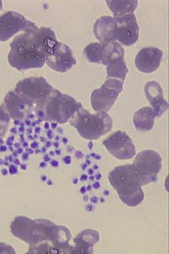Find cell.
I'll return each mask as SVG.
<instances>
[{"label":"cell","instance_id":"obj_9","mask_svg":"<svg viewBox=\"0 0 169 254\" xmlns=\"http://www.w3.org/2000/svg\"><path fill=\"white\" fill-rule=\"evenodd\" d=\"M103 145L117 159L129 160L135 156L136 150L131 138L126 132L117 131L103 141Z\"/></svg>","mask_w":169,"mask_h":254},{"label":"cell","instance_id":"obj_7","mask_svg":"<svg viewBox=\"0 0 169 254\" xmlns=\"http://www.w3.org/2000/svg\"><path fill=\"white\" fill-rule=\"evenodd\" d=\"M146 185L156 182L163 167V160L156 151L145 150L139 152L132 163Z\"/></svg>","mask_w":169,"mask_h":254},{"label":"cell","instance_id":"obj_13","mask_svg":"<svg viewBox=\"0 0 169 254\" xmlns=\"http://www.w3.org/2000/svg\"><path fill=\"white\" fill-rule=\"evenodd\" d=\"M0 108L3 110L10 119H24L34 109V106L18 96L14 91L9 92L5 97Z\"/></svg>","mask_w":169,"mask_h":254},{"label":"cell","instance_id":"obj_16","mask_svg":"<svg viewBox=\"0 0 169 254\" xmlns=\"http://www.w3.org/2000/svg\"><path fill=\"white\" fill-rule=\"evenodd\" d=\"M116 29L117 21L115 18L110 16H103L95 21L93 33L100 43L117 42L115 38Z\"/></svg>","mask_w":169,"mask_h":254},{"label":"cell","instance_id":"obj_2","mask_svg":"<svg viewBox=\"0 0 169 254\" xmlns=\"http://www.w3.org/2000/svg\"><path fill=\"white\" fill-rule=\"evenodd\" d=\"M23 32L11 42L9 64L18 71L43 67L45 58L58 43L54 31L47 27H38L30 21Z\"/></svg>","mask_w":169,"mask_h":254},{"label":"cell","instance_id":"obj_24","mask_svg":"<svg viewBox=\"0 0 169 254\" xmlns=\"http://www.w3.org/2000/svg\"><path fill=\"white\" fill-rule=\"evenodd\" d=\"M2 7H3L2 1H0V11L2 10Z\"/></svg>","mask_w":169,"mask_h":254},{"label":"cell","instance_id":"obj_15","mask_svg":"<svg viewBox=\"0 0 169 254\" xmlns=\"http://www.w3.org/2000/svg\"><path fill=\"white\" fill-rule=\"evenodd\" d=\"M146 98L152 106L156 117H161L169 109V104L163 97V88L157 81H149L145 85Z\"/></svg>","mask_w":169,"mask_h":254},{"label":"cell","instance_id":"obj_20","mask_svg":"<svg viewBox=\"0 0 169 254\" xmlns=\"http://www.w3.org/2000/svg\"><path fill=\"white\" fill-rule=\"evenodd\" d=\"M108 8L113 12L114 18L120 17L126 14L133 13L137 8L138 1L128 0V1H119V0H107L106 1Z\"/></svg>","mask_w":169,"mask_h":254},{"label":"cell","instance_id":"obj_17","mask_svg":"<svg viewBox=\"0 0 169 254\" xmlns=\"http://www.w3.org/2000/svg\"><path fill=\"white\" fill-rule=\"evenodd\" d=\"M99 239V233L95 230H84L74 239L75 246L71 247L70 254H92L93 247Z\"/></svg>","mask_w":169,"mask_h":254},{"label":"cell","instance_id":"obj_23","mask_svg":"<svg viewBox=\"0 0 169 254\" xmlns=\"http://www.w3.org/2000/svg\"><path fill=\"white\" fill-rule=\"evenodd\" d=\"M10 118L0 108V139L4 137L10 126Z\"/></svg>","mask_w":169,"mask_h":254},{"label":"cell","instance_id":"obj_8","mask_svg":"<svg viewBox=\"0 0 169 254\" xmlns=\"http://www.w3.org/2000/svg\"><path fill=\"white\" fill-rule=\"evenodd\" d=\"M123 82L117 79H108L102 87L95 89L91 93V106L94 111H109L123 91Z\"/></svg>","mask_w":169,"mask_h":254},{"label":"cell","instance_id":"obj_6","mask_svg":"<svg viewBox=\"0 0 169 254\" xmlns=\"http://www.w3.org/2000/svg\"><path fill=\"white\" fill-rule=\"evenodd\" d=\"M54 88L43 77H29L16 84L14 92L31 106L46 100Z\"/></svg>","mask_w":169,"mask_h":254},{"label":"cell","instance_id":"obj_5","mask_svg":"<svg viewBox=\"0 0 169 254\" xmlns=\"http://www.w3.org/2000/svg\"><path fill=\"white\" fill-rule=\"evenodd\" d=\"M70 125L76 128L84 139L96 140L111 131L113 121L109 114L104 112L90 114L81 108L69 121Z\"/></svg>","mask_w":169,"mask_h":254},{"label":"cell","instance_id":"obj_12","mask_svg":"<svg viewBox=\"0 0 169 254\" xmlns=\"http://www.w3.org/2000/svg\"><path fill=\"white\" fill-rule=\"evenodd\" d=\"M29 23L22 14L12 11L0 16V42L8 41L19 31L26 30Z\"/></svg>","mask_w":169,"mask_h":254},{"label":"cell","instance_id":"obj_22","mask_svg":"<svg viewBox=\"0 0 169 254\" xmlns=\"http://www.w3.org/2000/svg\"><path fill=\"white\" fill-rule=\"evenodd\" d=\"M84 55L90 63L102 64V43L94 42L84 49Z\"/></svg>","mask_w":169,"mask_h":254},{"label":"cell","instance_id":"obj_10","mask_svg":"<svg viewBox=\"0 0 169 254\" xmlns=\"http://www.w3.org/2000/svg\"><path fill=\"white\" fill-rule=\"evenodd\" d=\"M114 18V17H113ZM117 21L116 41L126 47L133 45L139 38V27L134 13L114 18Z\"/></svg>","mask_w":169,"mask_h":254},{"label":"cell","instance_id":"obj_4","mask_svg":"<svg viewBox=\"0 0 169 254\" xmlns=\"http://www.w3.org/2000/svg\"><path fill=\"white\" fill-rule=\"evenodd\" d=\"M82 108V104L73 97L54 88L48 98L36 105L34 110L42 121L64 124Z\"/></svg>","mask_w":169,"mask_h":254},{"label":"cell","instance_id":"obj_1","mask_svg":"<svg viewBox=\"0 0 169 254\" xmlns=\"http://www.w3.org/2000/svg\"><path fill=\"white\" fill-rule=\"evenodd\" d=\"M13 235L30 245L29 254H61L71 252V233L67 228L47 220L14 219L10 226Z\"/></svg>","mask_w":169,"mask_h":254},{"label":"cell","instance_id":"obj_3","mask_svg":"<svg viewBox=\"0 0 169 254\" xmlns=\"http://www.w3.org/2000/svg\"><path fill=\"white\" fill-rule=\"evenodd\" d=\"M108 180L121 201L128 207H136L144 200L141 187L146 184L132 164L116 167L110 173Z\"/></svg>","mask_w":169,"mask_h":254},{"label":"cell","instance_id":"obj_14","mask_svg":"<svg viewBox=\"0 0 169 254\" xmlns=\"http://www.w3.org/2000/svg\"><path fill=\"white\" fill-rule=\"evenodd\" d=\"M163 57L161 50L154 47L145 48L141 49L135 57L136 67L142 73L154 72L159 69Z\"/></svg>","mask_w":169,"mask_h":254},{"label":"cell","instance_id":"obj_11","mask_svg":"<svg viewBox=\"0 0 169 254\" xmlns=\"http://www.w3.org/2000/svg\"><path fill=\"white\" fill-rule=\"evenodd\" d=\"M45 64L57 72L65 73L76 65L77 60L73 57L72 50L67 44L58 42L52 53L45 58Z\"/></svg>","mask_w":169,"mask_h":254},{"label":"cell","instance_id":"obj_21","mask_svg":"<svg viewBox=\"0 0 169 254\" xmlns=\"http://www.w3.org/2000/svg\"><path fill=\"white\" fill-rule=\"evenodd\" d=\"M106 67L108 79H117L124 83L127 73L128 71L124 60L113 63Z\"/></svg>","mask_w":169,"mask_h":254},{"label":"cell","instance_id":"obj_18","mask_svg":"<svg viewBox=\"0 0 169 254\" xmlns=\"http://www.w3.org/2000/svg\"><path fill=\"white\" fill-rule=\"evenodd\" d=\"M156 115L150 107H144L134 114L133 123L139 131L146 132L152 130Z\"/></svg>","mask_w":169,"mask_h":254},{"label":"cell","instance_id":"obj_19","mask_svg":"<svg viewBox=\"0 0 169 254\" xmlns=\"http://www.w3.org/2000/svg\"><path fill=\"white\" fill-rule=\"evenodd\" d=\"M124 49L119 42L102 43V65L107 66L113 63L124 60Z\"/></svg>","mask_w":169,"mask_h":254}]
</instances>
